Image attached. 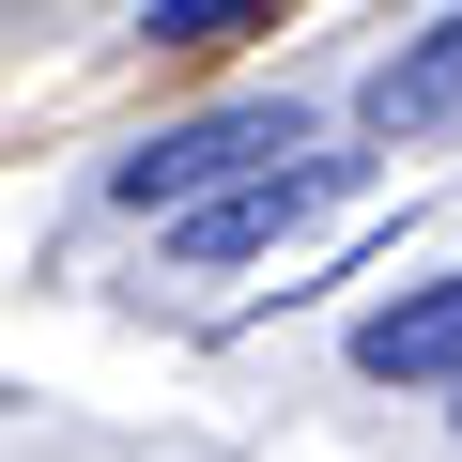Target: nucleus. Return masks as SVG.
Segmentation results:
<instances>
[{"mask_svg":"<svg viewBox=\"0 0 462 462\" xmlns=\"http://www.w3.org/2000/svg\"><path fill=\"white\" fill-rule=\"evenodd\" d=\"M263 154H309V124H293V108H200V124H170V139L124 154V200H139V216H154V200H216V185H247Z\"/></svg>","mask_w":462,"mask_h":462,"instance_id":"1","label":"nucleus"},{"mask_svg":"<svg viewBox=\"0 0 462 462\" xmlns=\"http://www.w3.org/2000/svg\"><path fill=\"white\" fill-rule=\"evenodd\" d=\"M324 200H339V154H293V170H247V185L185 200L170 247H185V263H247V247H278V231H309Z\"/></svg>","mask_w":462,"mask_h":462,"instance_id":"2","label":"nucleus"},{"mask_svg":"<svg viewBox=\"0 0 462 462\" xmlns=\"http://www.w3.org/2000/svg\"><path fill=\"white\" fill-rule=\"evenodd\" d=\"M355 370H370V385H462V278L370 309V324H355Z\"/></svg>","mask_w":462,"mask_h":462,"instance_id":"3","label":"nucleus"},{"mask_svg":"<svg viewBox=\"0 0 462 462\" xmlns=\"http://www.w3.org/2000/svg\"><path fill=\"white\" fill-rule=\"evenodd\" d=\"M370 124H385V139H447V124H462V16L401 32V62L370 78Z\"/></svg>","mask_w":462,"mask_h":462,"instance_id":"4","label":"nucleus"},{"mask_svg":"<svg viewBox=\"0 0 462 462\" xmlns=\"http://www.w3.org/2000/svg\"><path fill=\"white\" fill-rule=\"evenodd\" d=\"M278 0H154V47H231V32H263Z\"/></svg>","mask_w":462,"mask_h":462,"instance_id":"5","label":"nucleus"}]
</instances>
